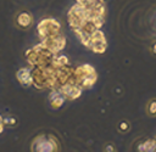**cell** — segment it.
Returning <instances> with one entry per match:
<instances>
[{
    "label": "cell",
    "instance_id": "cell-1",
    "mask_svg": "<svg viewBox=\"0 0 156 152\" xmlns=\"http://www.w3.org/2000/svg\"><path fill=\"white\" fill-rule=\"evenodd\" d=\"M96 72L90 64H82L73 69L72 75L67 83L78 85L82 90L91 88L96 81Z\"/></svg>",
    "mask_w": 156,
    "mask_h": 152
},
{
    "label": "cell",
    "instance_id": "cell-6",
    "mask_svg": "<svg viewBox=\"0 0 156 152\" xmlns=\"http://www.w3.org/2000/svg\"><path fill=\"white\" fill-rule=\"evenodd\" d=\"M18 78H20V80H21L24 85H30V84H33V80H32V73L28 72V71H26V69L20 71V73H18Z\"/></svg>",
    "mask_w": 156,
    "mask_h": 152
},
{
    "label": "cell",
    "instance_id": "cell-5",
    "mask_svg": "<svg viewBox=\"0 0 156 152\" xmlns=\"http://www.w3.org/2000/svg\"><path fill=\"white\" fill-rule=\"evenodd\" d=\"M49 100H50V105L52 108H58L63 105V102L66 101V98L63 97V95L57 90V89H52L50 91L49 95Z\"/></svg>",
    "mask_w": 156,
    "mask_h": 152
},
{
    "label": "cell",
    "instance_id": "cell-8",
    "mask_svg": "<svg viewBox=\"0 0 156 152\" xmlns=\"http://www.w3.org/2000/svg\"><path fill=\"white\" fill-rule=\"evenodd\" d=\"M18 22L22 27H28L29 24H32V16H29L28 13H21V16L18 17Z\"/></svg>",
    "mask_w": 156,
    "mask_h": 152
},
{
    "label": "cell",
    "instance_id": "cell-9",
    "mask_svg": "<svg viewBox=\"0 0 156 152\" xmlns=\"http://www.w3.org/2000/svg\"><path fill=\"white\" fill-rule=\"evenodd\" d=\"M147 112L150 116H156V100H151L147 105Z\"/></svg>",
    "mask_w": 156,
    "mask_h": 152
},
{
    "label": "cell",
    "instance_id": "cell-10",
    "mask_svg": "<svg viewBox=\"0 0 156 152\" xmlns=\"http://www.w3.org/2000/svg\"><path fill=\"white\" fill-rule=\"evenodd\" d=\"M152 52H154V54H156V43L152 45Z\"/></svg>",
    "mask_w": 156,
    "mask_h": 152
},
{
    "label": "cell",
    "instance_id": "cell-2",
    "mask_svg": "<svg viewBox=\"0 0 156 152\" xmlns=\"http://www.w3.org/2000/svg\"><path fill=\"white\" fill-rule=\"evenodd\" d=\"M32 148L33 151H58L60 145L57 139L52 135H41L35 139Z\"/></svg>",
    "mask_w": 156,
    "mask_h": 152
},
{
    "label": "cell",
    "instance_id": "cell-7",
    "mask_svg": "<svg viewBox=\"0 0 156 152\" xmlns=\"http://www.w3.org/2000/svg\"><path fill=\"white\" fill-rule=\"evenodd\" d=\"M139 151H156V140H147L139 145Z\"/></svg>",
    "mask_w": 156,
    "mask_h": 152
},
{
    "label": "cell",
    "instance_id": "cell-3",
    "mask_svg": "<svg viewBox=\"0 0 156 152\" xmlns=\"http://www.w3.org/2000/svg\"><path fill=\"white\" fill-rule=\"evenodd\" d=\"M38 32H39L40 39L43 40L48 36H51V35H55V34L60 33L61 32V26L56 19L46 18V19H43L38 24Z\"/></svg>",
    "mask_w": 156,
    "mask_h": 152
},
{
    "label": "cell",
    "instance_id": "cell-4",
    "mask_svg": "<svg viewBox=\"0 0 156 152\" xmlns=\"http://www.w3.org/2000/svg\"><path fill=\"white\" fill-rule=\"evenodd\" d=\"M57 90L63 95L66 100H76L82 95V91H83L78 85L72 83H65Z\"/></svg>",
    "mask_w": 156,
    "mask_h": 152
}]
</instances>
